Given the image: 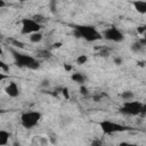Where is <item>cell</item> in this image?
Wrapping results in <instances>:
<instances>
[{
  "instance_id": "obj_1",
  "label": "cell",
  "mask_w": 146,
  "mask_h": 146,
  "mask_svg": "<svg viewBox=\"0 0 146 146\" xmlns=\"http://www.w3.org/2000/svg\"><path fill=\"white\" fill-rule=\"evenodd\" d=\"M73 35L87 42H95L103 39L102 33L92 25H75L73 27Z\"/></svg>"
},
{
  "instance_id": "obj_2",
  "label": "cell",
  "mask_w": 146,
  "mask_h": 146,
  "mask_svg": "<svg viewBox=\"0 0 146 146\" xmlns=\"http://www.w3.org/2000/svg\"><path fill=\"white\" fill-rule=\"evenodd\" d=\"M10 52L13 55V58H14V63L17 67H21V68H27V70H39L40 68V62L29 55V54H23V52H19L15 49H10Z\"/></svg>"
},
{
  "instance_id": "obj_3",
  "label": "cell",
  "mask_w": 146,
  "mask_h": 146,
  "mask_svg": "<svg viewBox=\"0 0 146 146\" xmlns=\"http://www.w3.org/2000/svg\"><path fill=\"white\" fill-rule=\"evenodd\" d=\"M145 111H146V106L144 103L139 102V100H125L123 103V105L120 107V112L124 115H129V116H138L145 115Z\"/></svg>"
},
{
  "instance_id": "obj_4",
  "label": "cell",
  "mask_w": 146,
  "mask_h": 146,
  "mask_svg": "<svg viewBox=\"0 0 146 146\" xmlns=\"http://www.w3.org/2000/svg\"><path fill=\"white\" fill-rule=\"evenodd\" d=\"M42 119V114L38 111H27L21 115V124L25 129H33Z\"/></svg>"
},
{
  "instance_id": "obj_5",
  "label": "cell",
  "mask_w": 146,
  "mask_h": 146,
  "mask_svg": "<svg viewBox=\"0 0 146 146\" xmlns=\"http://www.w3.org/2000/svg\"><path fill=\"white\" fill-rule=\"evenodd\" d=\"M100 130L103 131L104 135H114L117 132H123L127 130H130V127L123 125L121 123L111 121V120H103L99 122Z\"/></svg>"
},
{
  "instance_id": "obj_6",
  "label": "cell",
  "mask_w": 146,
  "mask_h": 146,
  "mask_svg": "<svg viewBox=\"0 0 146 146\" xmlns=\"http://www.w3.org/2000/svg\"><path fill=\"white\" fill-rule=\"evenodd\" d=\"M102 35L105 40L112 41V42H122L124 40L123 32L115 26H110V27L105 29L104 32L102 33Z\"/></svg>"
},
{
  "instance_id": "obj_7",
  "label": "cell",
  "mask_w": 146,
  "mask_h": 146,
  "mask_svg": "<svg viewBox=\"0 0 146 146\" xmlns=\"http://www.w3.org/2000/svg\"><path fill=\"white\" fill-rule=\"evenodd\" d=\"M42 25L36 23L32 17L31 18H23L22 19V26H21V32L22 34H32L34 32H39L41 30Z\"/></svg>"
},
{
  "instance_id": "obj_8",
  "label": "cell",
  "mask_w": 146,
  "mask_h": 146,
  "mask_svg": "<svg viewBox=\"0 0 146 146\" xmlns=\"http://www.w3.org/2000/svg\"><path fill=\"white\" fill-rule=\"evenodd\" d=\"M5 92H6L7 96H9V97H11V98H16V97H18L19 94H21V91H19V87H18L17 83L14 82V81L9 82V83L6 86V88H5Z\"/></svg>"
},
{
  "instance_id": "obj_9",
  "label": "cell",
  "mask_w": 146,
  "mask_h": 146,
  "mask_svg": "<svg viewBox=\"0 0 146 146\" xmlns=\"http://www.w3.org/2000/svg\"><path fill=\"white\" fill-rule=\"evenodd\" d=\"M145 47H146V40H145V38H143V39H138V40L133 41L130 46V49L135 54H140V52L145 51Z\"/></svg>"
},
{
  "instance_id": "obj_10",
  "label": "cell",
  "mask_w": 146,
  "mask_h": 146,
  "mask_svg": "<svg viewBox=\"0 0 146 146\" xmlns=\"http://www.w3.org/2000/svg\"><path fill=\"white\" fill-rule=\"evenodd\" d=\"M71 80L81 86V84H84L87 82V75L82 72H75L71 75Z\"/></svg>"
},
{
  "instance_id": "obj_11",
  "label": "cell",
  "mask_w": 146,
  "mask_h": 146,
  "mask_svg": "<svg viewBox=\"0 0 146 146\" xmlns=\"http://www.w3.org/2000/svg\"><path fill=\"white\" fill-rule=\"evenodd\" d=\"M132 6L135 8V10L141 15L146 14V1L144 0H135L132 2Z\"/></svg>"
},
{
  "instance_id": "obj_12",
  "label": "cell",
  "mask_w": 146,
  "mask_h": 146,
  "mask_svg": "<svg viewBox=\"0 0 146 146\" xmlns=\"http://www.w3.org/2000/svg\"><path fill=\"white\" fill-rule=\"evenodd\" d=\"M10 138V132L7 130H0V146H5L8 144Z\"/></svg>"
},
{
  "instance_id": "obj_13",
  "label": "cell",
  "mask_w": 146,
  "mask_h": 146,
  "mask_svg": "<svg viewBox=\"0 0 146 146\" xmlns=\"http://www.w3.org/2000/svg\"><path fill=\"white\" fill-rule=\"evenodd\" d=\"M42 38H43V35H42V33H41L40 31L30 34V41H31L32 43H38V42H40V41L42 40Z\"/></svg>"
},
{
  "instance_id": "obj_14",
  "label": "cell",
  "mask_w": 146,
  "mask_h": 146,
  "mask_svg": "<svg viewBox=\"0 0 146 146\" xmlns=\"http://www.w3.org/2000/svg\"><path fill=\"white\" fill-rule=\"evenodd\" d=\"M120 97L125 102V100H132L135 98V94L131 91V90H124L121 92Z\"/></svg>"
},
{
  "instance_id": "obj_15",
  "label": "cell",
  "mask_w": 146,
  "mask_h": 146,
  "mask_svg": "<svg viewBox=\"0 0 146 146\" xmlns=\"http://www.w3.org/2000/svg\"><path fill=\"white\" fill-rule=\"evenodd\" d=\"M32 18H33L36 23H39V24H41V25L46 22V17H44L43 15H41V14H35V15L32 16Z\"/></svg>"
},
{
  "instance_id": "obj_16",
  "label": "cell",
  "mask_w": 146,
  "mask_h": 146,
  "mask_svg": "<svg viewBox=\"0 0 146 146\" xmlns=\"http://www.w3.org/2000/svg\"><path fill=\"white\" fill-rule=\"evenodd\" d=\"M88 62V56L87 55H80L78 58H76V64L78 65H83Z\"/></svg>"
},
{
  "instance_id": "obj_17",
  "label": "cell",
  "mask_w": 146,
  "mask_h": 146,
  "mask_svg": "<svg viewBox=\"0 0 146 146\" xmlns=\"http://www.w3.org/2000/svg\"><path fill=\"white\" fill-rule=\"evenodd\" d=\"M79 90H80V94H81L82 96H89V90H88V88H87L84 84H81Z\"/></svg>"
},
{
  "instance_id": "obj_18",
  "label": "cell",
  "mask_w": 146,
  "mask_h": 146,
  "mask_svg": "<svg viewBox=\"0 0 146 146\" xmlns=\"http://www.w3.org/2000/svg\"><path fill=\"white\" fill-rule=\"evenodd\" d=\"M108 55H110L108 49H103V50H100V51L98 52V56H100V57H107Z\"/></svg>"
},
{
  "instance_id": "obj_19",
  "label": "cell",
  "mask_w": 146,
  "mask_h": 146,
  "mask_svg": "<svg viewBox=\"0 0 146 146\" xmlns=\"http://www.w3.org/2000/svg\"><path fill=\"white\" fill-rule=\"evenodd\" d=\"M113 62H114V64H115V65H117V66H120V65H122V64H123V59H122L121 57H114Z\"/></svg>"
},
{
  "instance_id": "obj_20",
  "label": "cell",
  "mask_w": 146,
  "mask_h": 146,
  "mask_svg": "<svg viewBox=\"0 0 146 146\" xmlns=\"http://www.w3.org/2000/svg\"><path fill=\"white\" fill-rule=\"evenodd\" d=\"M0 68H2L3 72H9V66H8L6 63L1 62V60H0Z\"/></svg>"
},
{
  "instance_id": "obj_21",
  "label": "cell",
  "mask_w": 146,
  "mask_h": 146,
  "mask_svg": "<svg viewBox=\"0 0 146 146\" xmlns=\"http://www.w3.org/2000/svg\"><path fill=\"white\" fill-rule=\"evenodd\" d=\"M145 30H146V27H145L144 25H141V26H139V27L137 29V32H138V33H140V34H144Z\"/></svg>"
},
{
  "instance_id": "obj_22",
  "label": "cell",
  "mask_w": 146,
  "mask_h": 146,
  "mask_svg": "<svg viewBox=\"0 0 146 146\" xmlns=\"http://www.w3.org/2000/svg\"><path fill=\"white\" fill-rule=\"evenodd\" d=\"M6 79H7V74H5L3 72L0 71V82L3 81V80H6Z\"/></svg>"
},
{
  "instance_id": "obj_23",
  "label": "cell",
  "mask_w": 146,
  "mask_h": 146,
  "mask_svg": "<svg viewBox=\"0 0 146 146\" xmlns=\"http://www.w3.org/2000/svg\"><path fill=\"white\" fill-rule=\"evenodd\" d=\"M7 6V3H6V1L5 0H0V9H2V8H5Z\"/></svg>"
},
{
  "instance_id": "obj_24",
  "label": "cell",
  "mask_w": 146,
  "mask_h": 146,
  "mask_svg": "<svg viewBox=\"0 0 146 146\" xmlns=\"http://www.w3.org/2000/svg\"><path fill=\"white\" fill-rule=\"evenodd\" d=\"M41 86H42V87H48V86H49V81H48V80H43L42 83H41Z\"/></svg>"
},
{
  "instance_id": "obj_25",
  "label": "cell",
  "mask_w": 146,
  "mask_h": 146,
  "mask_svg": "<svg viewBox=\"0 0 146 146\" xmlns=\"http://www.w3.org/2000/svg\"><path fill=\"white\" fill-rule=\"evenodd\" d=\"M63 94L65 95L66 98H68V95H67V90H66V89H63Z\"/></svg>"
},
{
  "instance_id": "obj_26",
  "label": "cell",
  "mask_w": 146,
  "mask_h": 146,
  "mask_svg": "<svg viewBox=\"0 0 146 146\" xmlns=\"http://www.w3.org/2000/svg\"><path fill=\"white\" fill-rule=\"evenodd\" d=\"M91 144H92V145H96V144H98V145H100V144H102V141H100V140H97V141H92Z\"/></svg>"
},
{
  "instance_id": "obj_27",
  "label": "cell",
  "mask_w": 146,
  "mask_h": 146,
  "mask_svg": "<svg viewBox=\"0 0 146 146\" xmlns=\"http://www.w3.org/2000/svg\"><path fill=\"white\" fill-rule=\"evenodd\" d=\"M60 47V43H54V48H59Z\"/></svg>"
},
{
  "instance_id": "obj_28",
  "label": "cell",
  "mask_w": 146,
  "mask_h": 146,
  "mask_svg": "<svg viewBox=\"0 0 146 146\" xmlns=\"http://www.w3.org/2000/svg\"><path fill=\"white\" fill-rule=\"evenodd\" d=\"M3 54V49H2V46H0V56Z\"/></svg>"
},
{
  "instance_id": "obj_29",
  "label": "cell",
  "mask_w": 146,
  "mask_h": 146,
  "mask_svg": "<svg viewBox=\"0 0 146 146\" xmlns=\"http://www.w3.org/2000/svg\"><path fill=\"white\" fill-rule=\"evenodd\" d=\"M65 68H66L67 71H70V70H71V66H68V65H65Z\"/></svg>"
},
{
  "instance_id": "obj_30",
  "label": "cell",
  "mask_w": 146,
  "mask_h": 146,
  "mask_svg": "<svg viewBox=\"0 0 146 146\" xmlns=\"http://www.w3.org/2000/svg\"><path fill=\"white\" fill-rule=\"evenodd\" d=\"M18 1H21V2H23V1H25V0H18Z\"/></svg>"
}]
</instances>
